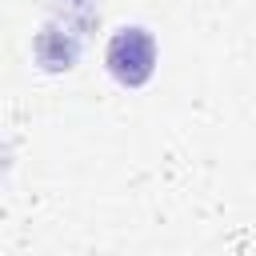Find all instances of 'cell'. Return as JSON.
Here are the masks:
<instances>
[{
    "mask_svg": "<svg viewBox=\"0 0 256 256\" xmlns=\"http://www.w3.org/2000/svg\"><path fill=\"white\" fill-rule=\"evenodd\" d=\"M152 68H156V44L144 28H120L108 40V72L120 84L136 88L152 76Z\"/></svg>",
    "mask_w": 256,
    "mask_h": 256,
    "instance_id": "obj_1",
    "label": "cell"
}]
</instances>
